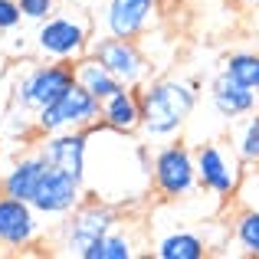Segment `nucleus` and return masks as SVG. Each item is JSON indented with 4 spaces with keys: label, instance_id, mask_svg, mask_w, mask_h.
Returning <instances> with one entry per match:
<instances>
[{
    "label": "nucleus",
    "instance_id": "nucleus-1",
    "mask_svg": "<svg viewBox=\"0 0 259 259\" xmlns=\"http://www.w3.org/2000/svg\"><path fill=\"white\" fill-rule=\"evenodd\" d=\"M85 197L121 207L138 203L151 190V158L135 135L99 125L85 128Z\"/></svg>",
    "mask_w": 259,
    "mask_h": 259
},
{
    "label": "nucleus",
    "instance_id": "nucleus-2",
    "mask_svg": "<svg viewBox=\"0 0 259 259\" xmlns=\"http://www.w3.org/2000/svg\"><path fill=\"white\" fill-rule=\"evenodd\" d=\"M194 79H154L141 85V132L148 138H174L197 108Z\"/></svg>",
    "mask_w": 259,
    "mask_h": 259
},
{
    "label": "nucleus",
    "instance_id": "nucleus-3",
    "mask_svg": "<svg viewBox=\"0 0 259 259\" xmlns=\"http://www.w3.org/2000/svg\"><path fill=\"white\" fill-rule=\"evenodd\" d=\"M118 207L99 200V197H85L72 213H66L63 220H56L53 230V249L59 256L69 259H85V253L108 233L118 227Z\"/></svg>",
    "mask_w": 259,
    "mask_h": 259
},
{
    "label": "nucleus",
    "instance_id": "nucleus-4",
    "mask_svg": "<svg viewBox=\"0 0 259 259\" xmlns=\"http://www.w3.org/2000/svg\"><path fill=\"white\" fill-rule=\"evenodd\" d=\"M89 46H92L89 17L79 10L53 13L36 26V50L53 63H76L89 53Z\"/></svg>",
    "mask_w": 259,
    "mask_h": 259
},
{
    "label": "nucleus",
    "instance_id": "nucleus-5",
    "mask_svg": "<svg viewBox=\"0 0 259 259\" xmlns=\"http://www.w3.org/2000/svg\"><path fill=\"white\" fill-rule=\"evenodd\" d=\"M102 115V102L92 92H85L82 85L72 82L59 95L53 105H46L43 112L33 115V125L39 135H53V132H85V128L99 125Z\"/></svg>",
    "mask_w": 259,
    "mask_h": 259
},
{
    "label": "nucleus",
    "instance_id": "nucleus-6",
    "mask_svg": "<svg viewBox=\"0 0 259 259\" xmlns=\"http://www.w3.org/2000/svg\"><path fill=\"white\" fill-rule=\"evenodd\" d=\"M72 82H76L72 63H53V59H46L43 66H33L30 72L20 76V82L13 85V105L20 112L36 115L46 105H53Z\"/></svg>",
    "mask_w": 259,
    "mask_h": 259
},
{
    "label": "nucleus",
    "instance_id": "nucleus-7",
    "mask_svg": "<svg viewBox=\"0 0 259 259\" xmlns=\"http://www.w3.org/2000/svg\"><path fill=\"white\" fill-rule=\"evenodd\" d=\"M197 187V161L194 151L181 141L158 148L151 158V190L161 200H181Z\"/></svg>",
    "mask_w": 259,
    "mask_h": 259
},
{
    "label": "nucleus",
    "instance_id": "nucleus-8",
    "mask_svg": "<svg viewBox=\"0 0 259 259\" xmlns=\"http://www.w3.org/2000/svg\"><path fill=\"white\" fill-rule=\"evenodd\" d=\"M89 53H92V56L99 59V63L105 66V69L112 72L118 82H125V85H135V89H138V85L148 82V76H151V66H148L145 53L138 50V43H135V39L105 33V36L92 39Z\"/></svg>",
    "mask_w": 259,
    "mask_h": 259
},
{
    "label": "nucleus",
    "instance_id": "nucleus-9",
    "mask_svg": "<svg viewBox=\"0 0 259 259\" xmlns=\"http://www.w3.org/2000/svg\"><path fill=\"white\" fill-rule=\"evenodd\" d=\"M82 200H85V184L79 181V177H72L66 171H56V167H50V164H46V171H43L36 190H33V197H30L33 210H36L39 217H46V220H63V217L72 213Z\"/></svg>",
    "mask_w": 259,
    "mask_h": 259
},
{
    "label": "nucleus",
    "instance_id": "nucleus-10",
    "mask_svg": "<svg viewBox=\"0 0 259 259\" xmlns=\"http://www.w3.org/2000/svg\"><path fill=\"white\" fill-rule=\"evenodd\" d=\"M197 161V184L213 197H233L240 190V158L217 141H207L194 151Z\"/></svg>",
    "mask_w": 259,
    "mask_h": 259
},
{
    "label": "nucleus",
    "instance_id": "nucleus-11",
    "mask_svg": "<svg viewBox=\"0 0 259 259\" xmlns=\"http://www.w3.org/2000/svg\"><path fill=\"white\" fill-rule=\"evenodd\" d=\"M39 233H43V223L33 203L0 190V246L26 249L39 240Z\"/></svg>",
    "mask_w": 259,
    "mask_h": 259
},
{
    "label": "nucleus",
    "instance_id": "nucleus-12",
    "mask_svg": "<svg viewBox=\"0 0 259 259\" xmlns=\"http://www.w3.org/2000/svg\"><path fill=\"white\" fill-rule=\"evenodd\" d=\"M161 10V0H108L105 4V33L125 39H138L148 26L154 23Z\"/></svg>",
    "mask_w": 259,
    "mask_h": 259
},
{
    "label": "nucleus",
    "instance_id": "nucleus-13",
    "mask_svg": "<svg viewBox=\"0 0 259 259\" xmlns=\"http://www.w3.org/2000/svg\"><path fill=\"white\" fill-rule=\"evenodd\" d=\"M43 161L56 171H66L82 181L85 177V132H53L36 145Z\"/></svg>",
    "mask_w": 259,
    "mask_h": 259
},
{
    "label": "nucleus",
    "instance_id": "nucleus-14",
    "mask_svg": "<svg viewBox=\"0 0 259 259\" xmlns=\"http://www.w3.org/2000/svg\"><path fill=\"white\" fill-rule=\"evenodd\" d=\"M210 105L220 118L233 121V118H243V115H253L256 105H259V92L240 85L233 76L220 72V76L210 82Z\"/></svg>",
    "mask_w": 259,
    "mask_h": 259
},
{
    "label": "nucleus",
    "instance_id": "nucleus-15",
    "mask_svg": "<svg viewBox=\"0 0 259 259\" xmlns=\"http://www.w3.org/2000/svg\"><path fill=\"white\" fill-rule=\"evenodd\" d=\"M99 121L105 128H112V132H125V135L141 132V89L121 85L115 95H108L102 102Z\"/></svg>",
    "mask_w": 259,
    "mask_h": 259
},
{
    "label": "nucleus",
    "instance_id": "nucleus-16",
    "mask_svg": "<svg viewBox=\"0 0 259 259\" xmlns=\"http://www.w3.org/2000/svg\"><path fill=\"white\" fill-rule=\"evenodd\" d=\"M43 171H46V161H43V154L33 148V151L20 154V158L4 171L0 190L10 194V197H20V200H30L33 190H36V184H39V177H43Z\"/></svg>",
    "mask_w": 259,
    "mask_h": 259
},
{
    "label": "nucleus",
    "instance_id": "nucleus-17",
    "mask_svg": "<svg viewBox=\"0 0 259 259\" xmlns=\"http://www.w3.org/2000/svg\"><path fill=\"white\" fill-rule=\"evenodd\" d=\"M72 76H76V85H82L85 92H92L99 102H105L108 95H115L121 85H125V82H118L92 53H85V56H79L76 63H72Z\"/></svg>",
    "mask_w": 259,
    "mask_h": 259
},
{
    "label": "nucleus",
    "instance_id": "nucleus-18",
    "mask_svg": "<svg viewBox=\"0 0 259 259\" xmlns=\"http://www.w3.org/2000/svg\"><path fill=\"white\" fill-rule=\"evenodd\" d=\"M141 253V240L125 227L118 223L115 230H108L99 243L85 253V259H135Z\"/></svg>",
    "mask_w": 259,
    "mask_h": 259
},
{
    "label": "nucleus",
    "instance_id": "nucleus-19",
    "mask_svg": "<svg viewBox=\"0 0 259 259\" xmlns=\"http://www.w3.org/2000/svg\"><path fill=\"white\" fill-rule=\"evenodd\" d=\"M158 259H203L207 256V243L190 230H174V233L161 236L151 249Z\"/></svg>",
    "mask_w": 259,
    "mask_h": 259
},
{
    "label": "nucleus",
    "instance_id": "nucleus-20",
    "mask_svg": "<svg viewBox=\"0 0 259 259\" xmlns=\"http://www.w3.org/2000/svg\"><path fill=\"white\" fill-rule=\"evenodd\" d=\"M223 72L233 76L240 85L259 92V53H233V56L223 63Z\"/></svg>",
    "mask_w": 259,
    "mask_h": 259
},
{
    "label": "nucleus",
    "instance_id": "nucleus-21",
    "mask_svg": "<svg viewBox=\"0 0 259 259\" xmlns=\"http://www.w3.org/2000/svg\"><path fill=\"white\" fill-rule=\"evenodd\" d=\"M233 236L246 256H259V207H246L243 213H236Z\"/></svg>",
    "mask_w": 259,
    "mask_h": 259
},
{
    "label": "nucleus",
    "instance_id": "nucleus-22",
    "mask_svg": "<svg viewBox=\"0 0 259 259\" xmlns=\"http://www.w3.org/2000/svg\"><path fill=\"white\" fill-rule=\"evenodd\" d=\"M233 151L243 164H259V118H246L236 128Z\"/></svg>",
    "mask_w": 259,
    "mask_h": 259
},
{
    "label": "nucleus",
    "instance_id": "nucleus-23",
    "mask_svg": "<svg viewBox=\"0 0 259 259\" xmlns=\"http://www.w3.org/2000/svg\"><path fill=\"white\" fill-rule=\"evenodd\" d=\"M17 4L23 20H30V23H43L46 17L56 13V0H17Z\"/></svg>",
    "mask_w": 259,
    "mask_h": 259
},
{
    "label": "nucleus",
    "instance_id": "nucleus-24",
    "mask_svg": "<svg viewBox=\"0 0 259 259\" xmlns=\"http://www.w3.org/2000/svg\"><path fill=\"white\" fill-rule=\"evenodd\" d=\"M20 20H23V13H20L17 0H0V33H13Z\"/></svg>",
    "mask_w": 259,
    "mask_h": 259
},
{
    "label": "nucleus",
    "instance_id": "nucleus-25",
    "mask_svg": "<svg viewBox=\"0 0 259 259\" xmlns=\"http://www.w3.org/2000/svg\"><path fill=\"white\" fill-rule=\"evenodd\" d=\"M233 4H243V7H256L259 0H233Z\"/></svg>",
    "mask_w": 259,
    "mask_h": 259
},
{
    "label": "nucleus",
    "instance_id": "nucleus-26",
    "mask_svg": "<svg viewBox=\"0 0 259 259\" xmlns=\"http://www.w3.org/2000/svg\"><path fill=\"white\" fill-rule=\"evenodd\" d=\"M256 118H259V112H256Z\"/></svg>",
    "mask_w": 259,
    "mask_h": 259
},
{
    "label": "nucleus",
    "instance_id": "nucleus-27",
    "mask_svg": "<svg viewBox=\"0 0 259 259\" xmlns=\"http://www.w3.org/2000/svg\"><path fill=\"white\" fill-rule=\"evenodd\" d=\"M256 7H259V4H256Z\"/></svg>",
    "mask_w": 259,
    "mask_h": 259
}]
</instances>
